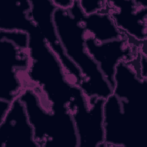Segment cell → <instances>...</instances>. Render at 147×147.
Here are the masks:
<instances>
[{"mask_svg":"<svg viewBox=\"0 0 147 147\" xmlns=\"http://www.w3.org/2000/svg\"><path fill=\"white\" fill-rule=\"evenodd\" d=\"M1 147H38L24 105L18 96L0 120Z\"/></svg>","mask_w":147,"mask_h":147,"instance_id":"52a82bcc","label":"cell"},{"mask_svg":"<svg viewBox=\"0 0 147 147\" xmlns=\"http://www.w3.org/2000/svg\"><path fill=\"white\" fill-rule=\"evenodd\" d=\"M53 3L57 8L68 10L74 5L75 1L72 0H52Z\"/></svg>","mask_w":147,"mask_h":147,"instance_id":"5bb4252c","label":"cell"},{"mask_svg":"<svg viewBox=\"0 0 147 147\" xmlns=\"http://www.w3.org/2000/svg\"><path fill=\"white\" fill-rule=\"evenodd\" d=\"M113 7L109 13L117 28L138 41L146 39L147 6L135 1H108Z\"/></svg>","mask_w":147,"mask_h":147,"instance_id":"9c48e42d","label":"cell"},{"mask_svg":"<svg viewBox=\"0 0 147 147\" xmlns=\"http://www.w3.org/2000/svg\"><path fill=\"white\" fill-rule=\"evenodd\" d=\"M32 126L38 147H78V139L72 116L67 107L46 109L38 94L30 87L18 95Z\"/></svg>","mask_w":147,"mask_h":147,"instance_id":"3957f363","label":"cell"},{"mask_svg":"<svg viewBox=\"0 0 147 147\" xmlns=\"http://www.w3.org/2000/svg\"><path fill=\"white\" fill-rule=\"evenodd\" d=\"M30 65L28 50L0 38V99L11 102L24 88L18 73L27 71Z\"/></svg>","mask_w":147,"mask_h":147,"instance_id":"8992f818","label":"cell"},{"mask_svg":"<svg viewBox=\"0 0 147 147\" xmlns=\"http://www.w3.org/2000/svg\"><path fill=\"white\" fill-rule=\"evenodd\" d=\"M0 38H5L15 44L18 48L28 50L29 37L27 33L18 31L0 30Z\"/></svg>","mask_w":147,"mask_h":147,"instance_id":"7c38bea8","label":"cell"},{"mask_svg":"<svg viewBox=\"0 0 147 147\" xmlns=\"http://www.w3.org/2000/svg\"><path fill=\"white\" fill-rule=\"evenodd\" d=\"M103 111L105 146H130L121 104L113 93L105 99Z\"/></svg>","mask_w":147,"mask_h":147,"instance_id":"30bf717a","label":"cell"},{"mask_svg":"<svg viewBox=\"0 0 147 147\" xmlns=\"http://www.w3.org/2000/svg\"><path fill=\"white\" fill-rule=\"evenodd\" d=\"M25 32L29 37V79L43 92L49 106L67 107L72 98L74 84L68 81L60 61L31 20Z\"/></svg>","mask_w":147,"mask_h":147,"instance_id":"6da1fadb","label":"cell"},{"mask_svg":"<svg viewBox=\"0 0 147 147\" xmlns=\"http://www.w3.org/2000/svg\"><path fill=\"white\" fill-rule=\"evenodd\" d=\"M125 37L103 42H97L85 33V46L90 56L98 65L100 71L112 90L114 86V76L117 64L123 61L130 52Z\"/></svg>","mask_w":147,"mask_h":147,"instance_id":"ba28073f","label":"cell"},{"mask_svg":"<svg viewBox=\"0 0 147 147\" xmlns=\"http://www.w3.org/2000/svg\"><path fill=\"white\" fill-rule=\"evenodd\" d=\"M105 99L98 97L88 99L81 88L74 85L72 98L67 107L75 125L78 147L105 146Z\"/></svg>","mask_w":147,"mask_h":147,"instance_id":"277c9868","label":"cell"},{"mask_svg":"<svg viewBox=\"0 0 147 147\" xmlns=\"http://www.w3.org/2000/svg\"><path fill=\"white\" fill-rule=\"evenodd\" d=\"M53 19L65 54L82 75L83 81L79 87L84 94L88 99L107 98L113 90L86 50V32L78 17L68 10L56 8Z\"/></svg>","mask_w":147,"mask_h":147,"instance_id":"7a4b0ae2","label":"cell"},{"mask_svg":"<svg viewBox=\"0 0 147 147\" xmlns=\"http://www.w3.org/2000/svg\"><path fill=\"white\" fill-rule=\"evenodd\" d=\"M79 5L84 15L87 16L102 11L106 6V1L94 0L78 1Z\"/></svg>","mask_w":147,"mask_h":147,"instance_id":"4fadbf2b","label":"cell"},{"mask_svg":"<svg viewBox=\"0 0 147 147\" xmlns=\"http://www.w3.org/2000/svg\"><path fill=\"white\" fill-rule=\"evenodd\" d=\"M68 10L78 17L86 33L97 42H103L119 39L125 36L117 28L108 12L102 11L86 16L80 7L78 1H75Z\"/></svg>","mask_w":147,"mask_h":147,"instance_id":"8fae6325","label":"cell"},{"mask_svg":"<svg viewBox=\"0 0 147 147\" xmlns=\"http://www.w3.org/2000/svg\"><path fill=\"white\" fill-rule=\"evenodd\" d=\"M31 8L28 17L38 28L47 44L60 61L68 81L79 86L83 81L82 75L76 66L64 53L53 19L57 8L52 0H30Z\"/></svg>","mask_w":147,"mask_h":147,"instance_id":"5b68a950","label":"cell"}]
</instances>
